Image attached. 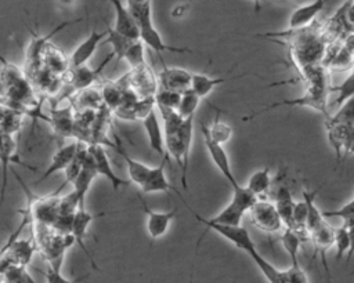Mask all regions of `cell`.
Returning <instances> with one entry per match:
<instances>
[{"instance_id": "obj_1", "label": "cell", "mask_w": 354, "mask_h": 283, "mask_svg": "<svg viewBox=\"0 0 354 283\" xmlns=\"http://www.w3.org/2000/svg\"><path fill=\"white\" fill-rule=\"evenodd\" d=\"M160 112L163 134H165V149L166 155L171 156L181 170V184L187 189V175L189 164V152L192 142V130H194V116L183 119L178 116L177 110L169 109L165 106L155 105Z\"/></svg>"}, {"instance_id": "obj_2", "label": "cell", "mask_w": 354, "mask_h": 283, "mask_svg": "<svg viewBox=\"0 0 354 283\" xmlns=\"http://www.w3.org/2000/svg\"><path fill=\"white\" fill-rule=\"evenodd\" d=\"M257 199L259 197L254 196L246 186L238 184L232 188V196L228 204L217 215L207 218V221L213 224L242 225L243 215L250 210Z\"/></svg>"}, {"instance_id": "obj_3", "label": "cell", "mask_w": 354, "mask_h": 283, "mask_svg": "<svg viewBox=\"0 0 354 283\" xmlns=\"http://www.w3.org/2000/svg\"><path fill=\"white\" fill-rule=\"evenodd\" d=\"M188 210L192 213L194 218L201 222L202 225H205L206 231H214L217 235H220L221 237H224L225 240H228L231 244H234L236 248L245 251L246 254L257 250L256 248V244L252 239V236L249 235L248 229L242 225H225V224H213V222H209L207 218L199 215L196 211H194L189 206H187ZM205 231V232H206ZM203 232V233H205ZM202 233V235H203Z\"/></svg>"}, {"instance_id": "obj_4", "label": "cell", "mask_w": 354, "mask_h": 283, "mask_svg": "<svg viewBox=\"0 0 354 283\" xmlns=\"http://www.w3.org/2000/svg\"><path fill=\"white\" fill-rule=\"evenodd\" d=\"M250 222L264 233H277L282 229V219L272 202L257 199L248 211Z\"/></svg>"}, {"instance_id": "obj_5", "label": "cell", "mask_w": 354, "mask_h": 283, "mask_svg": "<svg viewBox=\"0 0 354 283\" xmlns=\"http://www.w3.org/2000/svg\"><path fill=\"white\" fill-rule=\"evenodd\" d=\"M201 131H202V135H203V142H205V146L207 149V153L212 159V162L214 163V166L218 168V171L223 174V177L230 182V185L234 188L238 185V181L232 173V168H231V163H230V159H228V155L225 152V149L223 148L221 144L216 142L210 134H209V130H207V126H205L203 123H201Z\"/></svg>"}, {"instance_id": "obj_6", "label": "cell", "mask_w": 354, "mask_h": 283, "mask_svg": "<svg viewBox=\"0 0 354 283\" xmlns=\"http://www.w3.org/2000/svg\"><path fill=\"white\" fill-rule=\"evenodd\" d=\"M87 152L93 159L97 175L105 177L111 182L115 192H118L120 186H124V185L130 184V181L123 179V178H120L115 174V171L111 166L109 157H108V155H106V152H105V149L102 148L101 144H91L90 146L87 145Z\"/></svg>"}, {"instance_id": "obj_7", "label": "cell", "mask_w": 354, "mask_h": 283, "mask_svg": "<svg viewBox=\"0 0 354 283\" xmlns=\"http://www.w3.org/2000/svg\"><path fill=\"white\" fill-rule=\"evenodd\" d=\"M308 240L313 243L314 246V257L317 254L321 255V262H322V266L325 269V273H326V279H328V283H330L332 280V275H330V269H329V265H328V261H326V251L333 246V240H335V229L325 222H322L318 228H315L314 231L310 232V236H308ZM313 257V258H314Z\"/></svg>"}, {"instance_id": "obj_8", "label": "cell", "mask_w": 354, "mask_h": 283, "mask_svg": "<svg viewBox=\"0 0 354 283\" xmlns=\"http://www.w3.org/2000/svg\"><path fill=\"white\" fill-rule=\"evenodd\" d=\"M14 141L11 134H7L4 131L0 130V163H1V188H0V208L4 203L6 199V189H7V181H8V170H10V164L12 162H17L19 164H22L24 167L29 168V170H36V167H32L24 162H19L14 157Z\"/></svg>"}, {"instance_id": "obj_9", "label": "cell", "mask_w": 354, "mask_h": 283, "mask_svg": "<svg viewBox=\"0 0 354 283\" xmlns=\"http://www.w3.org/2000/svg\"><path fill=\"white\" fill-rule=\"evenodd\" d=\"M106 214H109V213L105 211V213H100V214L93 215L91 213L86 211V208H79V210H76V213H75V215H73V221H72L71 235H72L75 243H77V246H79V247L84 251V254L88 257V260H90V262H91V265H93V268H94L95 271H98L100 268H98V265L95 264L94 258L91 257L90 251L86 248V246H84V237H86V235H87V228H88L90 222H91L94 218H97V217H104V215H106Z\"/></svg>"}, {"instance_id": "obj_10", "label": "cell", "mask_w": 354, "mask_h": 283, "mask_svg": "<svg viewBox=\"0 0 354 283\" xmlns=\"http://www.w3.org/2000/svg\"><path fill=\"white\" fill-rule=\"evenodd\" d=\"M326 3L328 0H313L307 4L299 6L289 15L288 30H296V29L310 26L315 21L318 14L325 8Z\"/></svg>"}, {"instance_id": "obj_11", "label": "cell", "mask_w": 354, "mask_h": 283, "mask_svg": "<svg viewBox=\"0 0 354 283\" xmlns=\"http://www.w3.org/2000/svg\"><path fill=\"white\" fill-rule=\"evenodd\" d=\"M141 203H142V208L144 213L147 215V232L152 239H159L163 235H166L171 221L176 217L177 208H173L170 211H153L148 207V204L145 203V200L142 197H140Z\"/></svg>"}, {"instance_id": "obj_12", "label": "cell", "mask_w": 354, "mask_h": 283, "mask_svg": "<svg viewBox=\"0 0 354 283\" xmlns=\"http://www.w3.org/2000/svg\"><path fill=\"white\" fill-rule=\"evenodd\" d=\"M159 84L163 90H171L184 92L191 88V80H192V72L184 69V68H166L159 72Z\"/></svg>"}, {"instance_id": "obj_13", "label": "cell", "mask_w": 354, "mask_h": 283, "mask_svg": "<svg viewBox=\"0 0 354 283\" xmlns=\"http://www.w3.org/2000/svg\"><path fill=\"white\" fill-rule=\"evenodd\" d=\"M106 37V29L102 32H97L95 29L91 30V33L72 51L69 61L73 68H79L87 64V61L94 55L98 44L102 43V40Z\"/></svg>"}, {"instance_id": "obj_14", "label": "cell", "mask_w": 354, "mask_h": 283, "mask_svg": "<svg viewBox=\"0 0 354 283\" xmlns=\"http://www.w3.org/2000/svg\"><path fill=\"white\" fill-rule=\"evenodd\" d=\"M142 127L145 130L149 148L155 150L158 155L165 156L166 155L165 134H163L162 121L159 120V116H158L156 106L142 119Z\"/></svg>"}, {"instance_id": "obj_15", "label": "cell", "mask_w": 354, "mask_h": 283, "mask_svg": "<svg viewBox=\"0 0 354 283\" xmlns=\"http://www.w3.org/2000/svg\"><path fill=\"white\" fill-rule=\"evenodd\" d=\"M167 160H169V156L165 155L163 159H162V162H160V164H159L158 167H151V171H149L147 179L144 181V184L141 185L140 189H141L144 193H153V192H167V193H169L170 191H173V192H176V193L180 196V199L184 202V199H183V196L180 195V192L176 191V188H173L171 184H170V182L167 181V178H166L165 166H166Z\"/></svg>"}, {"instance_id": "obj_16", "label": "cell", "mask_w": 354, "mask_h": 283, "mask_svg": "<svg viewBox=\"0 0 354 283\" xmlns=\"http://www.w3.org/2000/svg\"><path fill=\"white\" fill-rule=\"evenodd\" d=\"M328 131V141L335 150L336 162L339 163L344 159V153L350 141L354 137V126H343V124H325Z\"/></svg>"}, {"instance_id": "obj_17", "label": "cell", "mask_w": 354, "mask_h": 283, "mask_svg": "<svg viewBox=\"0 0 354 283\" xmlns=\"http://www.w3.org/2000/svg\"><path fill=\"white\" fill-rule=\"evenodd\" d=\"M82 21V18H77V19H73V21H66V22H62V23H59L55 29H53L50 33H47V35H44V36H37V35H35L32 30H30V33H32V40H30V43L28 44V50H26V65L29 66V65H32V66H36L37 65V61H39V58H40V55L46 51V48L48 47V40L54 36V35H57L58 32H61L64 28H66V26H69V25H73V23H77V22H80Z\"/></svg>"}, {"instance_id": "obj_18", "label": "cell", "mask_w": 354, "mask_h": 283, "mask_svg": "<svg viewBox=\"0 0 354 283\" xmlns=\"http://www.w3.org/2000/svg\"><path fill=\"white\" fill-rule=\"evenodd\" d=\"M115 11V25L113 29L116 32H119L120 35L133 39V40H138L140 39V33H138V28L136 21L133 19L127 6H124L122 3V0H108Z\"/></svg>"}, {"instance_id": "obj_19", "label": "cell", "mask_w": 354, "mask_h": 283, "mask_svg": "<svg viewBox=\"0 0 354 283\" xmlns=\"http://www.w3.org/2000/svg\"><path fill=\"white\" fill-rule=\"evenodd\" d=\"M76 149H77V144L76 142H71V144H66V145H62L57 149V152L51 156V162L50 164L47 166V168L44 170V173L40 175V178L35 182V185L46 181L48 177H51L53 174L58 173V171H62L68 167V164L71 163V160L73 159L75 153H76Z\"/></svg>"}, {"instance_id": "obj_20", "label": "cell", "mask_w": 354, "mask_h": 283, "mask_svg": "<svg viewBox=\"0 0 354 283\" xmlns=\"http://www.w3.org/2000/svg\"><path fill=\"white\" fill-rule=\"evenodd\" d=\"M115 139H116V144H111L115 150L123 157V160L126 162V166H127V171H129V178H130V182L136 184L138 188H141V185L144 184V181L147 179L149 171H151V167L133 159L127 152L126 149L123 148V145L120 144L119 141V137L115 134Z\"/></svg>"}, {"instance_id": "obj_21", "label": "cell", "mask_w": 354, "mask_h": 283, "mask_svg": "<svg viewBox=\"0 0 354 283\" xmlns=\"http://www.w3.org/2000/svg\"><path fill=\"white\" fill-rule=\"evenodd\" d=\"M95 177H97V171H95L93 159H91V156H90L88 152H87L84 164H83V167H82L79 175H77V177L75 178V181L72 182V185H73V192L76 193V196H77V199H79V208H84V200H86L88 188H90V185L93 184V181H94Z\"/></svg>"}, {"instance_id": "obj_22", "label": "cell", "mask_w": 354, "mask_h": 283, "mask_svg": "<svg viewBox=\"0 0 354 283\" xmlns=\"http://www.w3.org/2000/svg\"><path fill=\"white\" fill-rule=\"evenodd\" d=\"M295 200L292 197V193L288 186L282 185L278 188L275 193V208L282 219L283 228H290L293 225V207H295Z\"/></svg>"}, {"instance_id": "obj_23", "label": "cell", "mask_w": 354, "mask_h": 283, "mask_svg": "<svg viewBox=\"0 0 354 283\" xmlns=\"http://www.w3.org/2000/svg\"><path fill=\"white\" fill-rule=\"evenodd\" d=\"M246 75H239V76H232V77H209L203 73H195L192 72V80H191V90L199 95L201 98H205L207 97L214 87L225 83V81H230V80H235V79H239V77H243Z\"/></svg>"}, {"instance_id": "obj_24", "label": "cell", "mask_w": 354, "mask_h": 283, "mask_svg": "<svg viewBox=\"0 0 354 283\" xmlns=\"http://www.w3.org/2000/svg\"><path fill=\"white\" fill-rule=\"evenodd\" d=\"M113 54H108V57L102 61V64L100 65V68L97 69H88L86 68L84 65L83 66H79V68H75L73 69V73H72V84L76 90H83L86 87H88L94 80H97L98 75H101V70L102 68L112 59Z\"/></svg>"}, {"instance_id": "obj_25", "label": "cell", "mask_w": 354, "mask_h": 283, "mask_svg": "<svg viewBox=\"0 0 354 283\" xmlns=\"http://www.w3.org/2000/svg\"><path fill=\"white\" fill-rule=\"evenodd\" d=\"M318 191H319V188L313 189V191L303 188V192H301L303 193V200H304V203L307 206V222H306V226H307L308 233L311 231H314L315 228H318L322 222L326 221L322 217V211L315 204V196H317Z\"/></svg>"}, {"instance_id": "obj_26", "label": "cell", "mask_w": 354, "mask_h": 283, "mask_svg": "<svg viewBox=\"0 0 354 283\" xmlns=\"http://www.w3.org/2000/svg\"><path fill=\"white\" fill-rule=\"evenodd\" d=\"M271 173L270 167H263L256 170L248 179V184L245 185L254 196L260 197L263 193H266L271 186Z\"/></svg>"}, {"instance_id": "obj_27", "label": "cell", "mask_w": 354, "mask_h": 283, "mask_svg": "<svg viewBox=\"0 0 354 283\" xmlns=\"http://www.w3.org/2000/svg\"><path fill=\"white\" fill-rule=\"evenodd\" d=\"M133 41H136V40L120 35L113 28H109V26L106 28L105 43H109L112 46V54L116 57V62H119L120 59L124 58V54L130 48Z\"/></svg>"}, {"instance_id": "obj_28", "label": "cell", "mask_w": 354, "mask_h": 283, "mask_svg": "<svg viewBox=\"0 0 354 283\" xmlns=\"http://www.w3.org/2000/svg\"><path fill=\"white\" fill-rule=\"evenodd\" d=\"M86 156H87V145H84L83 142H77L76 153H75L73 159L71 160V163L68 164V167L64 170V173H65V182L59 186V189H62L66 184L72 185V182L79 175V173H80V170H82V167L84 164Z\"/></svg>"}, {"instance_id": "obj_29", "label": "cell", "mask_w": 354, "mask_h": 283, "mask_svg": "<svg viewBox=\"0 0 354 283\" xmlns=\"http://www.w3.org/2000/svg\"><path fill=\"white\" fill-rule=\"evenodd\" d=\"M281 243L285 248V251L288 253L289 258H290V265L292 266H299V248L300 244L303 243L301 237L290 228H283V233L281 235Z\"/></svg>"}, {"instance_id": "obj_30", "label": "cell", "mask_w": 354, "mask_h": 283, "mask_svg": "<svg viewBox=\"0 0 354 283\" xmlns=\"http://www.w3.org/2000/svg\"><path fill=\"white\" fill-rule=\"evenodd\" d=\"M325 124L354 126V97L343 102L333 115H329L325 119Z\"/></svg>"}, {"instance_id": "obj_31", "label": "cell", "mask_w": 354, "mask_h": 283, "mask_svg": "<svg viewBox=\"0 0 354 283\" xmlns=\"http://www.w3.org/2000/svg\"><path fill=\"white\" fill-rule=\"evenodd\" d=\"M252 261L256 264V266L260 269V272L263 273V276L267 279L268 283H282V277H281V269L275 268L270 261H267L257 250L252 251L248 254Z\"/></svg>"}, {"instance_id": "obj_32", "label": "cell", "mask_w": 354, "mask_h": 283, "mask_svg": "<svg viewBox=\"0 0 354 283\" xmlns=\"http://www.w3.org/2000/svg\"><path fill=\"white\" fill-rule=\"evenodd\" d=\"M329 91L335 92L336 97L330 106H340L343 102L354 97V69L350 72V75L339 84L336 86H329Z\"/></svg>"}, {"instance_id": "obj_33", "label": "cell", "mask_w": 354, "mask_h": 283, "mask_svg": "<svg viewBox=\"0 0 354 283\" xmlns=\"http://www.w3.org/2000/svg\"><path fill=\"white\" fill-rule=\"evenodd\" d=\"M201 99L202 98L199 95H196L191 88L181 92V101H180L178 108H177L178 116L183 117V119L195 116V110L198 109Z\"/></svg>"}, {"instance_id": "obj_34", "label": "cell", "mask_w": 354, "mask_h": 283, "mask_svg": "<svg viewBox=\"0 0 354 283\" xmlns=\"http://www.w3.org/2000/svg\"><path fill=\"white\" fill-rule=\"evenodd\" d=\"M1 283H36L26 271V266L12 264L1 272Z\"/></svg>"}, {"instance_id": "obj_35", "label": "cell", "mask_w": 354, "mask_h": 283, "mask_svg": "<svg viewBox=\"0 0 354 283\" xmlns=\"http://www.w3.org/2000/svg\"><path fill=\"white\" fill-rule=\"evenodd\" d=\"M123 59L127 61V64L131 66L133 70L145 66L147 64H145V46H144V43L140 39L133 41L130 48L126 51Z\"/></svg>"}, {"instance_id": "obj_36", "label": "cell", "mask_w": 354, "mask_h": 283, "mask_svg": "<svg viewBox=\"0 0 354 283\" xmlns=\"http://www.w3.org/2000/svg\"><path fill=\"white\" fill-rule=\"evenodd\" d=\"M51 123H53L55 133L61 137H69V134L72 133L73 121H72L69 109H62V110L54 112Z\"/></svg>"}, {"instance_id": "obj_37", "label": "cell", "mask_w": 354, "mask_h": 283, "mask_svg": "<svg viewBox=\"0 0 354 283\" xmlns=\"http://www.w3.org/2000/svg\"><path fill=\"white\" fill-rule=\"evenodd\" d=\"M155 98V105L158 106H165L169 109L177 110L178 104L181 101V92L178 91H171V90H158L153 95Z\"/></svg>"}, {"instance_id": "obj_38", "label": "cell", "mask_w": 354, "mask_h": 283, "mask_svg": "<svg viewBox=\"0 0 354 283\" xmlns=\"http://www.w3.org/2000/svg\"><path fill=\"white\" fill-rule=\"evenodd\" d=\"M207 130H209L210 137H212L216 142H218V144H221V145H223L224 142H227V141L231 138V135H232V128H231L227 123L220 121V115H216L214 121H213V126H212V127H207Z\"/></svg>"}, {"instance_id": "obj_39", "label": "cell", "mask_w": 354, "mask_h": 283, "mask_svg": "<svg viewBox=\"0 0 354 283\" xmlns=\"http://www.w3.org/2000/svg\"><path fill=\"white\" fill-rule=\"evenodd\" d=\"M333 246L336 247V255H335V261L339 262L348 251L350 247V240H348V232L347 228H344L343 225H340L337 229H335V240H333Z\"/></svg>"}, {"instance_id": "obj_40", "label": "cell", "mask_w": 354, "mask_h": 283, "mask_svg": "<svg viewBox=\"0 0 354 283\" xmlns=\"http://www.w3.org/2000/svg\"><path fill=\"white\" fill-rule=\"evenodd\" d=\"M354 215V199H351L350 202L344 203L342 207L335 208V210H325L322 211V217L324 219L328 218H340L342 221L348 219L350 217Z\"/></svg>"}, {"instance_id": "obj_41", "label": "cell", "mask_w": 354, "mask_h": 283, "mask_svg": "<svg viewBox=\"0 0 354 283\" xmlns=\"http://www.w3.org/2000/svg\"><path fill=\"white\" fill-rule=\"evenodd\" d=\"M282 283H308L307 275L303 271V268L299 266H289L288 269L281 271Z\"/></svg>"}, {"instance_id": "obj_42", "label": "cell", "mask_w": 354, "mask_h": 283, "mask_svg": "<svg viewBox=\"0 0 354 283\" xmlns=\"http://www.w3.org/2000/svg\"><path fill=\"white\" fill-rule=\"evenodd\" d=\"M44 275H46V282L47 283H77V282H80L82 279L86 277V276H83V277H79L76 280H69V279H66L61 273V268L59 266H53L50 264H48Z\"/></svg>"}, {"instance_id": "obj_43", "label": "cell", "mask_w": 354, "mask_h": 283, "mask_svg": "<svg viewBox=\"0 0 354 283\" xmlns=\"http://www.w3.org/2000/svg\"><path fill=\"white\" fill-rule=\"evenodd\" d=\"M346 228V226H344ZM347 232H348V240H350V247H348V251L346 254V265L350 264L353 255H354V226H348L347 228Z\"/></svg>"}, {"instance_id": "obj_44", "label": "cell", "mask_w": 354, "mask_h": 283, "mask_svg": "<svg viewBox=\"0 0 354 283\" xmlns=\"http://www.w3.org/2000/svg\"><path fill=\"white\" fill-rule=\"evenodd\" d=\"M351 155H354V137H353V139L350 141V144H348V146H347V150H346V153H344V159H347V157L351 156Z\"/></svg>"}, {"instance_id": "obj_45", "label": "cell", "mask_w": 354, "mask_h": 283, "mask_svg": "<svg viewBox=\"0 0 354 283\" xmlns=\"http://www.w3.org/2000/svg\"><path fill=\"white\" fill-rule=\"evenodd\" d=\"M252 3H253V6H254V11L256 12H259L260 11V8H261V4H260V1L261 0H250Z\"/></svg>"}, {"instance_id": "obj_46", "label": "cell", "mask_w": 354, "mask_h": 283, "mask_svg": "<svg viewBox=\"0 0 354 283\" xmlns=\"http://www.w3.org/2000/svg\"><path fill=\"white\" fill-rule=\"evenodd\" d=\"M64 4H71V3H73L75 0H61Z\"/></svg>"}, {"instance_id": "obj_47", "label": "cell", "mask_w": 354, "mask_h": 283, "mask_svg": "<svg viewBox=\"0 0 354 283\" xmlns=\"http://www.w3.org/2000/svg\"><path fill=\"white\" fill-rule=\"evenodd\" d=\"M189 283H194V273H191L189 276Z\"/></svg>"}, {"instance_id": "obj_48", "label": "cell", "mask_w": 354, "mask_h": 283, "mask_svg": "<svg viewBox=\"0 0 354 283\" xmlns=\"http://www.w3.org/2000/svg\"><path fill=\"white\" fill-rule=\"evenodd\" d=\"M353 185H354V184H353ZM353 199H354V197H353Z\"/></svg>"}]
</instances>
